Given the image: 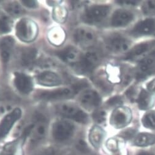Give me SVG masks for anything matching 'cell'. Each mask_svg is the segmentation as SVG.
<instances>
[{"instance_id":"ac0fdd59","label":"cell","mask_w":155,"mask_h":155,"mask_svg":"<svg viewBox=\"0 0 155 155\" xmlns=\"http://www.w3.org/2000/svg\"><path fill=\"white\" fill-rule=\"evenodd\" d=\"M36 80L38 84L44 86L52 87L58 86L61 83V80L60 76L52 71H46L39 74Z\"/></svg>"},{"instance_id":"277c9868","label":"cell","mask_w":155,"mask_h":155,"mask_svg":"<svg viewBox=\"0 0 155 155\" xmlns=\"http://www.w3.org/2000/svg\"><path fill=\"white\" fill-rule=\"evenodd\" d=\"M34 127V125H31L25 129L21 136L17 139L6 143L2 151V155H23V145L31 134Z\"/></svg>"},{"instance_id":"5bb4252c","label":"cell","mask_w":155,"mask_h":155,"mask_svg":"<svg viewBox=\"0 0 155 155\" xmlns=\"http://www.w3.org/2000/svg\"><path fill=\"white\" fill-rule=\"evenodd\" d=\"M155 46V41H149L141 43L127 52L124 59L126 60H133L140 58L146 54L153 47Z\"/></svg>"},{"instance_id":"d4e9b609","label":"cell","mask_w":155,"mask_h":155,"mask_svg":"<svg viewBox=\"0 0 155 155\" xmlns=\"http://www.w3.org/2000/svg\"><path fill=\"white\" fill-rule=\"evenodd\" d=\"M37 56V51L35 49L29 48L23 50L21 54V60L23 65L30 67L33 65Z\"/></svg>"},{"instance_id":"603a6c76","label":"cell","mask_w":155,"mask_h":155,"mask_svg":"<svg viewBox=\"0 0 155 155\" xmlns=\"http://www.w3.org/2000/svg\"><path fill=\"white\" fill-rule=\"evenodd\" d=\"M66 38V34L64 30L59 27L51 29L48 33V39L51 44L55 46L61 45Z\"/></svg>"},{"instance_id":"8d00e7d4","label":"cell","mask_w":155,"mask_h":155,"mask_svg":"<svg viewBox=\"0 0 155 155\" xmlns=\"http://www.w3.org/2000/svg\"><path fill=\"white\" fill-rule=\"evenodd\" d=\"M21 3L28 8H35L38 6V3L35 1H22Z\"/></svg>"},{"instance_id":"d6a6232c","label":"cell","mask_w":155,"mask_h":155,"mask_svg":"<svg viewBox=\"0 0 155 155\" xmlns=\"http://www.w3.org/2000/svg\"><path fill=\"white\" fill-rule=\"evenodd\" d=\"M107 150L112 153H117L119 150V143L117 139L112 138L109 139L106 142Z\"/></svg>"},{"instance_id":"44dd1931","label":"cell","mask_w":155,"mask_h":155,"mask_svg":"<svg viewBox=\"0 0 155 155\" xmlns=\"http://www.w3.org/2000/svg\"><path fill=\"white\" fill-rule=\"evenodd\" d=\"M14 45V40L10 36L3 38L0 43V53L5 62H6L9 60Z\"/></svg>"},{"instance_id":"4dcf8cb0","label":"cell","mask_w":155,"mask_h":155,"mask_svg":"<svg viewBox=\"0 0 155 155\" xmlns=\"http://www.w3.org/2000/svg\"><path fill=\"white\" fill-rule=\"evenodd\" d=\"M142 11L146 15H155V1H147L144 2L142 6Z\"/></svg>"},{"instance_id":"83f0119b","label":"cell","mask_w":155,"mask_h":155,"mask_svg":"<svg viewBox=\"0 0 155 155\" xmlns=\"http://www.w3.org/2000/svg\"><path fill=\"white\" fill-rule=\"evenodd\" d=\"M6 10L11 15L14 17H18L25 13L23 8L17 2L8 4L6 6Z\"/></svg>"},{"instance_id":"60d3db41","label":"cell","mask_w":155,"mask_h":155,"mask_svg":"<svg viewBox=\"0 0 155 155\" xmlns=\"http://www.w3.org/2000/svg\"><path fill=\"white\" fill-rule=\"evenodd\" d=\"M139 155H153L151 153H146V152H143V153H140Z\"/></svg>"},{"instance_id":"8fae6325","label":"cell","mask_w":155,"mask_h":155,"mask_svg":"<svg viewBox=\"0 0 155 155\" xmlns=\"http://www.w3.org/2000/svg\"><path fill=\"white\" fill-rule=\"evenodd\" d=\"M134 13L126 9L116 11L111 18V25L114 27H123L130 24L134 19Z\"/></svg>"},{"instance_id":"5b68a950","label":"cell","mask_w":155,"mask_h":155,"mask_svg":"<svg viewBox=\"0 0 155 155\" xmlns=\"http://www.w3.org/2000/svg\"><path fill=\"white\" fill-rule=\"evenodd\" d=\"M100 60L101 54L98 52L94 50H90L82 56L81 60L75 67L81 73H88L96 68Z\"/></svg>"},{"instance_id":"7c38bea8","label":"cell","mask_w":155,"mask_h":155,"mask_svg":"<svg viewBox=\"0 0 155 155\" xmlns=\"http://www.w3.org/2000/svg\"><path fill=\"white\" fill-rule=\"evenodd\" d=\"M154 32L155 20L146 19L138 22L132 29L131 33L136 37H139L151 35Z\"/></svg>"},{"instance_id":"e0dca14e","label":"cell","mask_w":155,"mask_h":155,"mask_svg":"<svg viewBox=\"0 0 155 155\" xmlns=\"http://www.w3.org/2000/svg\"><path fill=\"white\" fill-rule=\"evenodd\" d=\"M58 55L65 62L75 66L79 63L82 56L78 50L72 46L66 47L60 52Z\"/></svg>"},{"instance_id":"74e56055","label":"cell","mask_w":155,"mask_h":155,"mask_svg":"<svg viewBox=\"0 0 155 155\" xmlns=\"http://www.w3.org/2000/svg\"><path fill=\"white\" fill-rule=\"evenodd\" d=\"M36 155H54V151L51 148H47L40 151Z\"/></svg>"},{"instance_id":"7402d4cb","label":"cell","mask_w":155,"mask_h":155,"mask_svg":"<svg viewBox=\"0 0 155 155\" xmlns=\"http://www.w3.org/2000/svg\"><path fill=\"white\" fill-rule=\"evenodd\" d=\"M137 102L140 110H146L153 106L154 98L148 92L142 89L139 94Z\"/></svg>"},{"instance_id":"1f68e13d","label":"cell","mask_w":155,"mask_h":155,"mask_svg":"<svg viewBox=\"0 0 155 155\" xmlns=\"http://www.w3.org/2000/svg\"><path fill=\"white\" fill-rule=\"evenodd\" d=\"M93 117L96 122L98 124H102L106 120L107 113L104 110H99L94 113Z\"/></svg>"},{"instance_id":"3957f363","label":"cell","mask_w":155,"mask_h":155,"mask_svg":"<svg viewBox=\"0 0 155 155\" xmlns=\"http://www.w3.org/2000/svg\"><path fill=\"white\" fill-rule=\"evenodd\" d=\"M58 113L62 116L75 120L81 123H87L88 120L87 115L77 106L69 103H63L57 107Z\"/></svg>"},{"instance_id":"ffe728a7","label":"cell","mask_w":155,"mask_h":155,"mask_svg":"<svg viewBox=\"0 0 155 155\" xmlns=\"http://www.w3.org/2000/svg\"><path fill=\"white\" fill-rule=\"evenodd\" d=\"M106 136L105 131L98 126H94L90 131L88 138L91 144L96 148H98L102 145Z\"/></svg>"},{"instance_id":"4fadbf2b","label":"cell","mask_w":155,"mask_h":155,"mask_svg":"<svg viewBox=\"0 0 155 155\" xmlns=\"http://www.w3.org/2000/svg\"><path fill=\"white\" fill-rule=\"evenodd\" d=\"M74 38L75 42L81 46L88 47L94 43L95 34L89 29L79 28L75 32Z\"/></svg>"},{"instance_id":"ba28073f","label":"cell","mask_w":155,"mask_h":155,"mask_svg":"<svg viewBox=\"0 0 155 155\" xmlns=\"http://www.w3.org/2000/svg\"><path fill=\"white\" fill-rule=\"evenodd\" d=\"M106 44L107 48L113 53H121L129 49L131 42L121 35L113 34L106 38Z\"/></svg>"},{"instance_id":"f35d334b","label":"cell","mask_w":155,"mask_h":155,"mask_svg":"<svg viewBox=\"0 0 155 155\" xmlns=\"http://www.w3.org/2000/svg\"><path fill=\"white\" fill-rule=\"evenodd\" d=\"M134 134V131L133 130H127L121 133V136L125 139H128L131 137Z\"/></svg>"},{"instance_id":"8992f818","label":"cell","mask_w":155,"mask_h":155,"mask_svg":"<svg viewBox=\"0 0 155 155\" xmlns=\"http://www.w3.org/2000/svg\"><path fill=\"white\" fill-rule=\"evenodd\" d=\"M75 130L74 126L68 121L61 120L54 123L52 128V135L58 142H64L69 139Z\"/></svg>"},{"instance_id":"52a82bcc","label":"cell","mask_w":155,"mask_h":155,"mask_svg":"<svg viewBox=\"0 0 155 155\" xmlns=\"http://www.w3.org/2000/svg\"><path fill=\"white\" fill-rule=\"evenodd\" d=\"M132 119L131 110L126 107H117L110 116V123L116 129H121L130 124Z\"/></svg>"},{"instance_id":"7a4b0ae2","label":"cell","mask_w":155,"mask_h":155,"mask_svg":"<svg viewBox=\"0 0 155 155\" xmlns=\"http://www.w3.org/2000/svg\"><path fill=\"white\" fill-rule=\"evenodd\" d=\"M110 12V7L106 5H96L88 8L82 16L83 20L87 23L96 24L104 20Z\"/></svg>"},{"instance_id":"836d02e7","label":"cell","mask_w":155,"mask_h":155,"mask_svg":"<svg viewBox=\"0 0 155 155\" xmlns=\"http://www.w3.org/2000/svg\"><path fill=\"white\" fill-rule=\"evenodd\" d=\"M126 95L127 98L131 102L137 101L139 95V94L137 95V89L134 87H131L130 89H128L126 93Z\"/></svg>"},{"instance_id":"ab89813d","label":"cell","mask_w":155,"mask_h":155,"mask_svg":"<svg viewBox=\"0 0 155 155\" xmlns=\"http://www.w3.org/2000/svg\"><path fill=\"white\" fill-rule=\"evenodd\" d=\"M147 89L150 92L155 94V79L151 81L147 84Z\"/></svg>"},{"instance_id":"6da1fadb","label":"cell","mask_w":155,"mask_h":155,"mask_svg":"<svg viewBox=\"0 0 155 155\" xmlns=\"http://www.w3.org/2000/svg\"><path fill=\"white\" fill-rule=\"evenodd\" d=\"M37 24L29 19H22L18 21L15 27V33L17 38L25 43L33 41L38 35Z\"/></svg>"},{"instance_id":"f1b7e54d","label":"cell","mask_w":155,"mask_h":155,"mask_svg":"<svg viewBox=\"0 0 155 155\" xmlns=\"http://www.w3.org/2000/svg\"><path fill=\"white\" fill-rule=\"evenodd\" d=\"M142 122L145 127L155 130V111H151L144 115Z\"/></svg>"},{"instance_id":"2e32d148","label":"cell","mask_w":155,"mask_h":155,"mask_svg":"<svg viewBox=\"0 0 155 155\" xmlns=\"http://www.w3.org/2000/svg\"><path fill=\"white\" fill-rule=\"evenodd\" d=\"M14 84L17 89L23 94H28L33 90V84L31 78L24 73H15Z\"/></svg>"},{"instance_id":"b9f144b4","label":"cell","mask_w":155,"mask_h":155,"mask_svg":"<svg viewBox=\"0 0 155 155\" xmlns=\"http://www.w3.org/2000/svg\"><path fill=\"white\" fill-rule=\"evenodd\" d=\"M67 155H72V154H67Z\"/></svg>"},{"instance_id":"4316f807","label":"cell","mask_w":155,"mask_h":155,"mask_svg":"<svg viewBox=\"0 0 155 155\" xmlns=\"http://www.w3.org/2000/svg\"><path fill=\"white\" fill-rule=\"evenodd\" d=\"M46 124L42 121H39L36 125H34L32 132H33V138L36 141H39L42 139L46 133Z\"/></svg>"},{"instance_id":"9c48e42d","label":"cell","mask_w":155,"mask_h":155,"mask_svg":"<svg viewBox=\"0 0 155 155\" xmlns=\"http://www.w3.org/2000/svg\"><path fill=\"white\" fill-rule=\"evenodd\" d=\"M154 72H155V52H153L140 61L136 75L138 80H142Z\"/></svg>"},{"instance_id":"484cf974","label":"cell","mask_w":155,"mask_h":155,"mask_svg":"<svg viewBox=\"0 0 155 155\" xmlns=\"http://www.w3.org/2000/svg\"><path fill=\"white\" fill-rule=\"evenodd\" d=\"M67 9L60 5L55 6L53 10V18L58 23H64L68 17Z\"/></svg>"},{"instance_id":"30bf717a","label":"cell","mask_w":155,"mask_h":155,"mask_svg":"<svg viewBox=\"0 0 155 155\" xmlns=\"http://www.w3.org/2000/svg\"><path fill=\"white\" fill-rule=\"evenodd\" d=\"M21 116L20 108H15L11 113L6 115L0 122V138L5 137L11 131L15 122Z\"/></svg>"},{"instance_id":"f546056e","label":"cell","mask_w":155,"mask_h":155,"mask_svg":"<svg viewBox=\"0 0 155 155\" xmlns=\"http://www.w3.org/2000/svg\"><path fill=\"white\" fill-rule=\"evenodd\" d=\"M12 21L8 17L2 16L0 18V33H7L11 31Z\"/></svg>"},{"instance_id":"d590c367","label":"cell","mask_w":155,"mask_h":155,"mask_svg":"<svg viewBox=\"0 0 155 155\" xmlns=\"http://www.w3.org/2000/svg\"><path fill=\"white\" fill-rule=\"evenodd\" d=\"M139 1H118L117 2V3L123 5V6H137L138 4H139Z\"/></svg>"},{"instance_id":"e575fe53","label":"cell","mask_w":155,"mask_h":155,"mask_svg":"<svg viewBox=\"0 0 155 155\" xmlns=\"http://www.w3.org/2000/svg\"><path fill=\"white\" fill-rule=\"evenodd\" d=\"M107 105L110 107H118V106H120L121 104H122L123 103V100L120 97L115 96V97H114L111 98L110 99H109L107 101Z\"/></svg>"},{"instance_id":"9a60e30c","label":"cell","mask_w":155,"mask_h":155,"mask_svg":"<svg viewBox=\"0 0 155 155\" xmlns=\"http://www.w3.org/2000/svg\"><path fill=\"white\" fill-rule=\"evenodd\" d=\"M82 105L87 110H93L97 108L101 103V99L99 95L94 91L88 90L85 91L79 98Z\"/></svg>"},{"instance_id":"cb8c5ba5","label":"cell","mask_w":155,"mask_h":155,"mask_svg":"<svg viewBox=\"0 0 155 155\" xmlns=\"http://www.w3.org/2000/svg\"><path fill=\"white\" fill-rule=\"evenodd\" d=\"M155 143V136L148 133H141L134 139V144L138 146H147Z\"/></svg>"},{"instance_id":"d6986e66","label":"cell","mask_w":155,"mask_h":155,"mask_svg":"<svg viewBox=\"0 0 155 155\" xmlns=\"http://www.w3.org/2000/svg\"><path fill=\"white\" fill-rule=\"evenodd\" d=\"M72 95L73 92L70 89L63 88L42 92L39 94L38 97L45 100H57L70 98Z\"/></svg>"}]
</instances>
